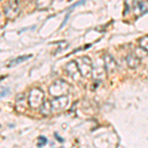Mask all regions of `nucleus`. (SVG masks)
<instances>
[{"label": "nucleus", "mask_w": 148, "mask_h": 148, "mask_svg": "<svg viewBox=\"0 0 148 148\" xmlns=\"http://www.w3.org/2000/svg\"><path fill=\"white\" fill-rule=\"evenodd\" d=\"M49 95L53 98L61 97V96H67L70 92V86L67 82L64 80L58 79L54 81L49 88Z\"/></svg>", "instance_id": "1"}, {"label": "nucleus", "mask_w": 148, "mask_h": 148, "mask_svg": "<svg viewBox=\"0 0 148 148\" xmlns=\"http://www.w3.org/2000/svg\"><path fill=\"white\" fill-rule=\"evenodd\" d=\"M20 2L18 0H8L3 6L4 16L9 20H14L20 15Z\"/></svg>", "instance_id": "2"}, {"label": "nucleus", "mask_w": 148, "mask_h": 148, "mask_svg": "<svg viewBox=\"0 0 148 148\" xmlns=\"http://www.w3.org/2000/svg\"><path fill=\"white\" fill-rule=\"evenodd\" d=\"M28 102L29 106L33 109H38L40 108L42 104L45 102V94L40 88H34L29 93L28 97Z\"/></svg>", "instance_id": "3"}, {"label": "nucleus", "mask_w": 148, "mask_h": 148, "mask_svg": "<svg viewBox=\"0 0 148 148\" xmlns=\"http://www.w3.org/2000/svg\"><path fill=\"white\" fill-rule=\"evenodd\" d=\"M75 61L80 70L81 76H83V77H89L93 72V63L91 59L88 56H82L77 58Z\"/></svg>", "instance_id": "4"}, {"label": "nucleus", "mask_w": 148, "mask_h": 148, "mask_svg": "<svg viewBox=\"0 0 148 148\" xmlns=\"http://www.w3.org/2000/svg\"><path fill=\"white\" fill-rule=\"evenodd\" d=\"M69 104V99L67 96H61L54 98L52 101H51V112L54 114L60 113L61 111L66 109V107Z\"/></svg>", "instance_id": "5"}, {"label": "nucleus", "mask_w": 148, "mask_h": 148, "mask_svg": "<svg viewBox=\"0 0 148 148\" xmlns=\"http://www.w3.org/2000/svg\"><path fill=\"white\" fill-rule=\"evenodd\" d=\"M104 66L106 69V72L108 74H112L116 71L118 68V64H116V60L111 54L106 53L104 56Z\"/></svg>", "instance_id": "6"}, {"label": "nucleus", "mask_w": 148, "mask_h": 148, "mask_svg": "<svg viewBox=\"0 0 148 148\" xmlns=\"http://www.w3.org/2000/svg\"><path fill=\"white\" fill-rule=\"evenodd\" d=\"M65 69H66L67 74L72 79L78 80L80 78L81 73H80V70H79V68H78V65H77V63H76V61H70V62H68L66 64Z\"/></svg>", "instance_id": "7"}, {"label": "nucleus", "mask_w": 148, "mask_h": 148, "mask_svg": "<svg viewBox=\"0 0 148 148\" xmlns=\"http://www.w3.org/2000/svg\"><path fill=\"white\" fill-rule=\"evenodd\" d=\"M29 106L28 99H26L25 94H19L16 97L15 101V110L18 113H24L27 110V107Z\"/></svg>", "instance_id": "8"}, {"label": "nucleus", "mask_w": 148, "mask_h": 148, "mask_svg": "<svg viewBox=\"0 0 148 148\" xmlns=\"http://www.w3.org/2000/svg\"><path fill=\"white\" fill-rule=\"evenodd\" d=\"M140 60L141 59L138 57L135 53H130L127 56H126V62H127V65L130 68H137L138 66L140 65Z\"/></svg>", "instance_id": "9"}, {"label": "nucleus", "mask_w": 148, "mask_h": 148, "mask_svg": "<svg viewBox=\"0 0 148 148\" xmlns=\"http://www.w3.org/2000/svg\"><path fill=\"white\" fill-rule=\"evenodd\" d=\"M31 57H32L31 54H28V56H20L16 57V58H14L13 60H11L10 62L7 64V67H8V68H12V67H14V66L18 65V64L24 62V61H26L27 59L31 58Z\"/></svg>", "instance_id": "10"}, {"label": "nucleus", "mask_w": 148, "mask_h": 148, "mask_svg": "<svg viewBox=\"0 0 148 148\" xmlns=\"http://www.w3.org/2000/svg\"><path fill=\"white\" fill-rule=\"evenodd\" d=\"M53 0H37L36 1V7L38 10H47L51 6Z\"/></svg>", "instance_id": "11"}, {"label": "nucleus", "mask_w": 148, "mask_h": 148, "mask_svg": "<svg viewBox=\"0 0 148 148\" xmlns=\"http://www.w3.org/2000/svg\"><path fill=\"white\" fill-rule=\"evenodd\" d=\"M40 113L44 114V116H49V114H52V112H51V102L46 101V100H45L44 104H42V106H40Z\"/></svg>", "instance_id": "12"}, {"label": "nucleus", "mask_w": 148, "mask_h": 148, "mask_svg": "<svg viewBox=\"0 0 148 148\" xmlns=\"http://www.w3.org/2000/svg\"><path fill=\"white\" fill-rule=\"evenodd\" d=\"M139 46L141 49L148 52V36L147 37H143L139 40Z\"/></svg>", "instance_id": "13"}, {"label": "nucleus", "mask_w": 148, "mask_h": 148, "mask_svg": "<svg viewBox=\"0 0 148 148\" xmlns=\"http://www.w3.org/2000/svg\"><path fill=\"white\" fill-rule=\"evenodd\" d=\"M38 146L39 147H42L44 146V145H46L47 143V139L46 136H42V135H40V136H39V139H38Z\"/></svg>", "instance_id": "14"}, {"label": "nucleus", "mask_w": 148, "mask_h": 148, "mask_svg": "<svg viewBox=\"0 0 148 148\" xmlns=\"http://www.w3.org/2000/svg\"><path fill=\"white\" fill-rule=\"evenodd\" d=\"M9 88H6V87H0V98H3L5 97L6 95L9 94Z\"/></svg>", "instance_id": "15"}, {"label": "nucleus", "mask_w": 148, "mask_h": 148, "mask_svg": "<svg viewBox=\"0 0 148 148\" xmlns=\"http://www.w3.org/2000/svg\"><path fill=\"white\" fill-rule=\"evenodd\" d=\"M69 15H70V14H67V15H66V17H65V19H64V21H63L62 25H61V27H63V26L66 24V22H67V19H68V17H69Z\"/></svg>", "instance_id": "16"}, {"label": "nucleus", "mask_w": 148, "mask_h": 148, "mask_svg": "<svg viewBox=\"0 0 148 148\" xmlns=\"http://www.w3.org/2000/svg\"><path fill=\"white\" fill-rule=\"evenodd\" d=\"M146 1H147V2H148V0H146Z\"/></svg>", "instance_id": "17"}, {"label": "nucleus", "mask_w": 148, "mask_h": 148, "mask_svg": "<svg viewBox=\"0 0 148 148\" xmlns=\"http://www.w3.org/2000/svg\"><path fill=\"white\" fill-rule=\"evenodd\" d=\"M0 1H2V0H0Z\"/></svg>", "instance_id": "18"}]
</instances>
